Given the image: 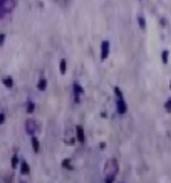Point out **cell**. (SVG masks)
Here are the masks:
<instances>
[{
	"label": "cell",
	"instance_id": "obj_1",
	"mask_svg": "<svg viewBox=\"0 0 171 183\" xmlns=\"http://www.w3.org/2000/svg\"><path fill=\"white\" fill-rule=\"evenodd\" d=\"M117 170H119V166H117V161L114 158L106 161V165H104V180H106V183H114Z\"/></svg>",
	"mask_w": 171,
	"mask_h": 183
},
{
	"label": "cell",
	"instance_id": "obj_2",
	"mask_svg": "<svg viewBox=\"0 0 171 183\" xmlns=\"http://www.w3.org/2000/svg\"><path fill=\"white\" fill-rule=\"evenodd\" d=\"M17 5V0H0V12L2 15H8L14 7Z\"/></svg>",
	"mask_w": 171,
	"mask_h": 183
},
{
	"label": "cell",
	"instance_id": "obj_3",
	"mask_svg": "<svg viewBox=\"0 0 171 183\" xmlns=\"http://www.w3.org/2000/svg\"><path fill=\"white\" fill-rule=\"evenodd\" d=\"M25 131H27L29 135L34 136L37 131H39V124H37V121L35 119H27L25 121Z\"/></svg>",
	"mask_w": 171,
	"mask_h": 183
},
{
	"label": "cell",
	"instance_id": "obj_4",
	"mask_svg": "<svg viewBox=\"0 0 171 183\" xmlns=\"http://www.w3.org/2000/svg\"><path fill=\"white\" fill-rule=\"evenodd\" d=\"M117 113L119 114H124L126 111H128V108H126V102H124V99H123V96H117Z\"/></svg>",
	"mask_w": 171,
	"mask_h": 183
},
{
	"label": "cell",
	"instance_id": "obj_5",
	"mask_svg": "<svg viewBox=\"0 0 171 183\" xmlns=\"http://www.w3.org/2000/svg\"><path fill=\"white\" fill-rule=\"evenodd\" d=\"M107 54H109V42L107 41H104L103 44H101V59H106L107 57Z\"/></svg>",
	"mask_w": 171,
	"mask_h": 183
},
{
	"label": "cell",
	"instance_id": "obj_6",
	"mask_svg": "<svg viewBox=\"0 0 171 183\" xmlns=\"http://www.w3.org/2000/svg\"><path fill=\"white\" fill-rule=\"evenodd\" d=\"M74 96H75V102L81 101V96H82V88L77 84V82H74Z\"/></svg>",
	"mask_w": 171,
	"mask_h": 183
},
{
	"label": "cell",
	"instance_id": "obj_7",
	"mask_svg": "<svg viewBox=\"0 0 171 183\" xmlns=\"http://www.w3.org/2000/svg\"><path fill=\"white\" fill-rule=\"evenodd\" d=\"M75 135H77V140L81 143H84V129L81 128V126H77L75 128Z\"/></svg>",
	"mask_w": 171,
	"mask_h": 183
},
{
	"label": "cell",
	"instance_id": "obj_8",
	"mask_svg": "<svg viewBox=\"0 0 171 183\" xmlns=\"http://www.w3.org/2000/svg\"><path fill=\"white\" fill-rule=\"evenodd\" d=\"M29 171H30V168H29V165L25 161L22 163V166H20V173L22 175H29Z\"/></svg>",
	"mask_w": 171,
	"mask_h": 183
},
{
	"label": "cell",
	"instance_id": "obj_9",
	"mask_svg": "<svg viewBox=\"0 0 171 183\" xmlns=\"http://www.w3.org/2000/svg\"><path fill=\"white\" fill-rule=\"evenodd\" d=\"M37 88L40 89V91H45V88H47V81H45V79H40L39 84H37Z\"/></svg>",
	"mask_w": 171,
	"mask_h": 183
},
{
	"label": "cell",
	"instance_id": "obj_10",
	"mask_svg": "<svg viewBox=\"0 0 171 183\" xmlns=\"http://www.w3.org/2000/svg\"><path fill=\"white\" fill-rule=\"evenodd\" d=\"M32 146H34V151L37 153V151H39V140H37L35 136H32Z\"/></svg>",
	"mask_w": 171,
	"mask_h": 183
},
{
	"label": "cell",
	"instance_id": "obj_11",
	"mask_svg": "<svg viewBox=\"0 0 171 183\" xmlns=\"http://www.w3.org/2000/svg\"><path fill=\"white\" fill-rule=\"evenodd\" d=\"M3 84H5V86H7V88H12V86H14V82H12V77H3Z\"/></svg>",
	"mask_w": 171,
	"mask_h": 183
},
{
	"label": "cell",
	"instance_id": "obj_12",
	"mask_svg": "<svg viewBox=\"0 0 171 183\" xmlns=\"http://www.w3.org/2000/svg\"><path fill=\"white\" fill-rule=\"evenodd\" d=\"M137 20H139V25H141V29L146 27V22H144V17H143V15H139V19H137Z\"/></svg>",
	"mask_w": 171,
	"mask_h": 183
},
{
	"label": "cell",
	"instance_id": "obj_13",
	"mask_svg": "<svg viewBox=\"0 0 171 183\" xmlns=\"http://www.w3.org/2000/svg\"><path fill=\"white\" fill-rule=\"evenodd\" d=\"M34 109H35V104H34V102H27V111H29V113H32Z\"/></svg>",
	"mask_w": 171,
	"mask_h": 183
},
{
	"label": "cell",
	"instance_id": "obj_14",
	"mask_svg": "<svg viewBox=\"0 0 171 183\" xmlns=\"http://www.w3.org/2000/svg\"><path fill=\"white\" fill-rule=\"evenodd\" d=\"M61 74H66V61H61Z\"/></svg>",
	"mask_w": 171,
	"mask_h": 183
},
{
	"label": "cell",
	"instance_id": "obj_15",
	"mask_svg": "<svg viewBox=\"0 0 171 183\" xmlns=\"http://www.w3.org/2000/svg\"><path fill=\"white\" fill-rule=\"evenodd\" d=\"M17 165H19V158H17V156H14V158H12V166H17Z\"/></svg>",
	"mask_w": 171,
	"mask_h": 183
},
{
	"label": "cell",
	"instance_id": "obj_16",
	"mask_svg": "<svg viewBox=\"0 0 171 183\" xmlns=\"http://www.w3.org/2000/svg\"><path fill=\"white\" fill-rule=\"evenodd\" d=\"M166 109L171 111V99H168V102H166Z\"/></svg>",
	"mask_w": 171,
	"mask_h": 183
},
{
	"label": "cell",
	"instance_id": "obj_17",
	"mask_svg": "<svg viewBox=\"0 0 171 183\" xmlns=\"http://www.w3.org/2000/svg\"><path fill=\"white\" fill-rule=\"evenodd\" d=\"M163 61H164V62L168 61V52H166V50H164V52H163Z\"/></svg>",
	"mask_w": 171,
	"mask_h": 183
},
{
	"label": "cell",
	"instance_id": "obj_18",
	"mask_svg": "<svg viewBox=\"0 0 171 183\" xmlns=\"http://www.w3.org/2000/svg\"><path fill=\"white\" fill-rule=\"evenodd\" d=\"M20 183H25V182H20Z\"/></svg>",
	"mask_w": 171,
	"mask_h": 183
}]
</instances>
